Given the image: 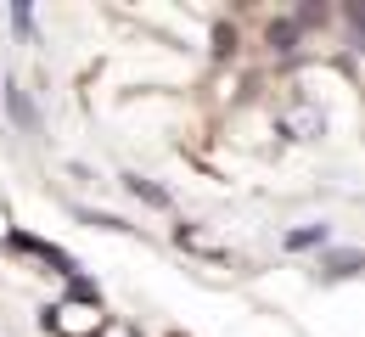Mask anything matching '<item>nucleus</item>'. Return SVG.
<instances>
[{"mask_svg":"<svg viewBox=\"0 0 365 337\" xmlns=\"http://www.w3.org/2000/svg\"><path fill=\"white\" fill-rule=\"evenodd\" d=\"M68 298H73V304H91V309L101 304V292H96L91 281H85V276H73V281H68Z\"/></svg>","mask_w":365,"mask_h":337,"instance_id":"7","label":"nucleus"},{"mask_svg":"<svg viewBox=\"0 0 365 337\" xmlns=\"http://www.w3.org/2000/svg\"><path fill=\"white\" fill-rule=\"evenodd\" d=\"M124 192L140 197V202H152V208H169V192H163V186H152V180H140V175H124Z\"/></svg>","mask_w":365,"mask_h":337,"instance_id":"4","label":"nucleus"},{"mask_svg":"<svg viewBox=\"0 0 365 337\" xmlns=\"http://www.w3.org/2000/svg\"><path fill=\"white\" fill-rule=\"evenodd\" d=\"M214 56H236V28L230 23H214Z\"/></svg>","mask_w":365,"mask_h":337,"instance_id":"8","label":"nucleus"},{"mask_svg":"<svg viewBox=\"0 0 365 337\" xmlns=\"http://www.w3.org/2000/svg\"><path fill=\"white\" fill-rule=\"evenodd\" d=\"M264 40H270V51H292V46H298V23H292V17H281V23H270V34H264Z\"/></svg>","mask_w":365,"mask_h":337,"instance_id":"6","label":"nucleus"},{"mask_svg":"<svg viewBox=\"0 0 365 337\" xmlns=\"http://www.w3.org/2000/svg\"><path fill=\"white\" fill-rule=\"evenodd\" d=\"M287 247H292V253H304V247H326V225H298V231H287Z\"/></svg>","mask_w":365,"mask_h":337,"instance_id":"5","label":"nucleus"},{"mask_svg":"<svg viewBox=\"0 0 365 337\" xmlns=\"http://www.w3.org/2000/svg\"><path fill=\"white\" fill-rule=\"evenodd\" d=\"M0 90H6V113H11V118H17L23 130H29V135H34V130H40V113H34V101H29V90H23V85H11V79H6Z\"/></svg>","mask_w":365,"mask_h":337,"instance_id":"2","label":"nucleus"},{"mask_svg":"<svg viewBox=\"0 0 365 337\" xmlns=\"http://www.w3.org/2000/svg\"><path fill=\"white\" fill-rule=\"evenodd\" d=\"M320 270H326L331 281H343V276H354V270H360V253H354V247H343V253H326V259H320Z\"/></svg>","mask_w":365,"mask_h":337,"instance_id":"3","label":"nucleus"},{"mask_svg":"<svg viewBox=\"0 0 365 337\" xmlns=\"http://www.w3.org/2000/svg\"><path fill=\"white\" fill-rule=\"evenodd\" d=\"M11 28H17L23 40H34V11H29V6H11Z\"/></svg>","mask_w":365,"mask_h":337,"instance_id":"9","label":"nucleus"},{"mask_svg":"<svg viewBox=\"0 0 365 337\" xmlns=\"http://www.w3.org/2000/svg\"><path fill=\"white\" fill-rule=\"evenodd\" d=\"M85 219H91V225H101V231H130L118 214H85Z\"/></svg>","mask_w":365,"mask_h":337,"instance_id":"10","label":"nucleus"},{"mask_svg":"<svg viewBox=\"0 0 365 337\" xmlns=\"http://www.w3.org/2000/svg\"><path fill=\"white\" fill-rule=\"evenodd\" d=\"M6 242H11L17 253H34V259H46V264L56 270V276H62V281H73V276H79V264H73V253H62L56 242H40V237H29V231H11Z\"/></svg>","mask_w":365,"mask_h":337,"instance_id":"1","label":"nucleus"}]
</instances>
